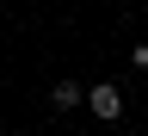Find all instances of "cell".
<instances>
[{"label": "cell", "mask_w": 148, "mask_h": 136, "mask_svg": "<svg viewBox=\"0 0 148 136\" xmlns=\"http://www.w3.org/2000/svg\"><path fill=\"white\" fill-rule=\"evenodd\" d=\"M86 111H92V118H105V124H117V118H123V93L111 87V81L86 87Z\"/></svg>", "instance_id": "obj_1"}, {"label": "cell", "mask_w": 148, "mask_h": 136, "mask_svg": "<svg viewBox=\"0 0 148 136\" xmlns=\"http://www.w3.org/2000/svg\"><path fill=\"white\" fill-rule=\"evenodd\" d=\"M49 105H56V111H74V105H86V87H74V81H56Z\"/></svg>", "instance_id": "obj_2"}]
</instances>
